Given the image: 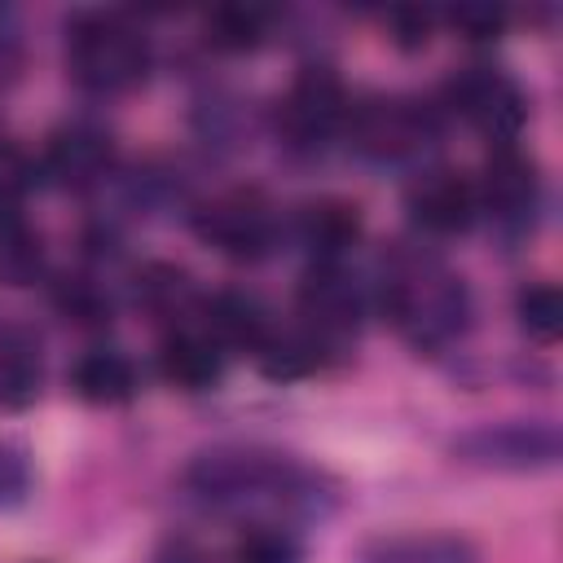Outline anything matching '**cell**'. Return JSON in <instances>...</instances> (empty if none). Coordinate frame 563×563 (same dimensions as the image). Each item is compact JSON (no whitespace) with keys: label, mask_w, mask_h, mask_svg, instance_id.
I'll return each instance as SVG.
<instances>
[{"label":"cell","mask_w":563,"mask_h":563,"mask_svg":"<svg viewBox=\"0 0 563 563\" xmlns=\"http://www.w3.org/2000/svg\"><path fill=\"white\" fill-rule=\"evenodd\" d=\"M66 66L92 92H128L150 70V44L119 13H79L66 26Z\"/></svg>","instance_id":"obj_3"},{"label":"cell","mask_w":563,"mask_h":563,"mask_svg":"<svg viewBox=\"0 0 563 563\" xmlns=\"http://www.w3.org/2000/svg\"><path fill=\"white\" fill-rule=\"evenodd\" d=\"M515 312H519V325L528 330V339H537V343H554L563 334V295L550 282L523 286L515 299Z\"/></svg>","instance_id":"obj_23"},{"label":"cell","mask_w":563,"mask_h":563,"mask_svg":"<svg viewBox=\"0 0 563 563\" xmlns=\"http://www.w3.org/2000/svg\"><path fill=\"white\" fill-rule=\"evenodd\" d=\"M444 101H449V110H457L471 128H479L493 141H510L528 119V101H523L519 84L497 66L457 70L444 84Z\"/></svg>","instance_id":"obj_7"},{"label":"cell","mask_w":563,"mask_h":563,"mask_svg":"<svg viewBox=\"0 0 563 563\" xmlns=\"http://www.w3.org/2000/svg\"><path fill=\"white\" fill-rule=\"evenodd\" d=\"M365 308H369L365 286L343 264H308V273L299 282V312L312 334H321V339L352 334L361 325Z\"/></svg>","instance_id":"obj_10"},{"label":"cell","mask_w":563,"mask_h":563,"mask_svg":"<svg viewBox=\"0 0 563 563\" xmlns=\"http://www.w3.org/2000/svg\"><path fill=\"white\" fill-rule=\"evenodd\" d=\"M260 369L268 374V378H282V383H290V378H308V374H317L321 365H325V347H321V334H312V330H303V334H277V330H268V339L260 343Z\"/></svg>","instance_id":"obj_18"},{"label":"cell","mask_w":563,"mask_h":563,"mask_svg":"<svg viewBox=\"0 0 563 563\" xmlns=\"http://www.w3.org/2000/svg\"><path fill=\"white\" fill-rule=\"evenodd\" d=\"M158 374L180 387V391H207L220 383L224 374V352L216 347L211 334L198 330H176L163 347H158Z\"/></svg>","instance_id":"obj_14"},{"label":"cell","mask_w":563,"mask_h":563,"mask_svg":"<svg viewBox=\"0 0 563 563\" xmlns=\"http://www.w3.org/2000/svg\"><path fill=\"white\" fill-rule=\"evenodd\" d=\"M475 211H479L475 207V185L462 172L431 167L409 185V216L427 233H440V238L462 233V229H471Z\"/></svg>","instance_id":"obj_12"},{"label":"cell","mask_w":563,"mask_h":563,"mask_svg":"<svg viewBox=\"0 0 563 563\" xmlns=\"http://www.w3.org/2000/svg\"><path fill=\"white\" fill-rule=\"evenodd\" d=\"M427 31H431V13L427 9H391V40L400 48L427 44Z\"/></svg>","instance_id":"obj_29"},{"label":"cell","mask_w":563,"mask_h":563,"mask_svg":"<svg viewBox=\"0 0 563 563\" xmlns=\"http://www.w3.org/2000/svg\"><path fill=\"white\" fill-rule=\"evenodd\" d=\"M189 295H194L189 277L180 268H172V264H145L136 273V303H145L154 317L185 312L189 308Z\"/></svg>","instance_id":"obj_22"},{"label":"cell","mask_w":563,"mask_h":563,"mask_svg":"<svg viewBox=\"0 0 563 563\" xmlns=\"http://www.w3.org/2000/svg\"><path fill=\"white\" fill-rule=\"evenodd\" d=\"M194 233L229 260H264L277 242V220L260 194L233 189L194 211Z\"/></svg>","instance_id":"obj_5"},{"label":"cell","mask_w":563,"mask_h":563,"mask_svg":"<svg viewBox=\"0 0 563 563\" xmlns=\"http://www.w3.org/2000/svg\"><path fill=\"white\" fill-rule=\"evenodd\" d=\"M207 334L216 339V347L260 352V343L268 339V312L246 290H220L207 299Z\"/></svg>","instance_id":"obj_15"},{"label":"cell","mask_w":563,"mask_h":563,"mask_svg":"<svg viewBox=\"0 0 563 563\" xmlns=\"http://www.w3.org/2000/svg\"><path fill=\"white\" fill-rule=\"evenodd\" d=\"M361 563H479V550L453 532H409L369 541Z\"/></svg>","instance_id":"obj_16"},{"label":"cell","mask_w":563,"mask_h":563,"mask_svg":"<svg viewBox=\"0 0 563 563\" xmlns=\"http://www.w3.org/2000/svg\"><path fill=\"white\" fill-rule=\"evenodd\" d=\"M233 563H299V545L277 523H260L238 541Z\"/></svg>","instance_id":"obj_24"},{"label":"cell","mask_w":563,"mask_h":563,"mask_svg":"<svg viewBox=\"0 0 563 563\" xmlns=\"http://www.w3.org/2000/svg\"><path fill=\"white\" fill-rule=\"evenodd\" d=\"M361 238V216L343 198H317L295 211V242L312 255V264H339Z\"/></svg>","instance_id":"obj_13"},{"label":"cell","mask_w":563,"mask_h":563,"mask_svg":"<svg viewBox=\"0 0 563 563\" xmlns=\"http://www.w3.org/2000/svg\"><path fill=\"white\" fill-rule=\"evenodd\" d=\"M347 119V92L334 70L303 66L277 106V128L290 145H321Z\"/></svg>","instance_id":"obj_8"},{"label":"cell","mask_w":563,"mask_h":563,"mask_svg":"<svg viewBox=\"0 0 563 563\" xmlns=\"http://www.w3.org/2000/svg\"><path fill=\"white\" fill-rule=\"evenodd\" d=\"M57 308H62L75 325H106V321H110V299L101 295V286H92V282H84V277L66 282V286L57 290Z\"/></svg>","instance_id":"obj_25"},{"label":"cell","mask_w":563,"mask_h":563,"mask_svg":"<svg viewBox=\"0 0 563 563\" xmlns=\"http://www.w3.org/2000/svg\"><path fill=\"white\" fill-rule=\"evenodd\" d=\"M154 563H202V554H198V545H194L189 537H176V541H167V545L158 550Z\"/></svg>","instance_id":"obj_30"},{"label":"cell","mask_w":563,"mask_h":563,"mask_svg":"<svg viewBox=\"0 0 563 563\" xmlns=\"http://www.w3.org/2000/svg\"><path fill=\"white\" fill-rule=\"evenodd\" d=\"M110 167H114V141L92 123H70L53 132L44 150V176L57 180L62 189H92L110 176Z\"/></svg>","instance_id":"obj_11"},{"label":"cell","mask_w":563,"mask_h":563,"mask_svg":"<svg viewBox=\"0 0 563 563\" xmlns=\"http://www.w3.org/2000/svg\"><path fill=\"white\" fill-rule=\"evenodd\" d=\"M40 387V356L22 334L0 330V405H26Z\"/></svg>","instance_id":"obj_20"},{"label":"cell","mask_w":563,"mask_h":563,"mask_svg":"<svg viewBox=\"0 0 563 563\" xmlns=\"http://www.w3.org/2000/svg\"><path fill=\"white\" fill-rule=\"evenodd\" d=\"M453 453L484 471H541L559 462L563 444L554 422H484L457 435Z\"/></svg>","instance_id":"obj_6"},{"label":"cell","mask_w":563,"mask_h":563,"mask_svg":"<svg viewBox=\"0 0 563 563\" xmlns=\"http://www.w3.org/2000/svg\"><path fill=\"white\" fill-rule=\"evenodd\" d=\"M378 308L391 317V325L422 352H440L471 325V295L457 273H449L435 260H400L383 286Z\"/></svg>","instance_id":"obj_2"},{"label":"cell","mask_w":563,"mask_h":563,"mask_svg":"<svg viewBox=\"0 0 563 563\" xmlns=\"http://www.w3.org/2000/svg\"><path fill=\"white\" fill-rule=\"evenodd\" d=\"M343 123L352 132V145L369 158H383V163H400V158L422 154L440 132L435 110L422 101H409V97H369L356 110L347 106Z\"/></svg>","instance_id":"obj_4"},{"label":"cell","mask_w":563,"mask_h":563,"mask_svg":"<svg viewBox=\"0 0 563 563\" xmlns=\"http://www.w3.org/2000/svg\"><path fill=\"white\" fill-rule=\"evenodd\" d=\"M273 13L260 4H220L207 13V44L220 53H251L264 44Z\"/></svg>","instance_id":"obj_19"},{"label":"cell","mask_w":563,"mask_h":563,"mask_svg":"<svg viewBox=\"0 0 563 563\" xmlns=\"http://www.w3.org/2000/svg\"><path fill=\"white\" fill-rule=\"evenodd\" d=\"M31 180H35V163L18 145L0 141V211H13V202L31 189Z\"/></svg>","instance_id":"obj_26"},{"label":"cell","mask_w":563,"mask_h":563,"mask_svg":"<svg viewBox=\"0 0 563 563\" xmlns=\"http://www.w3.org/2000/svg\"><path fill=\"white\" fill-rule=\"evenodd\" d=\"M185 488L224 515H295L317 510V475L282 453L216 449L185 471Z\"/></svg>","instance_id":"obj_1"},{"label":"cell","mask_w":563,"mask_h":563,"mask_svg":"<svg viewBox=\"0 0 563 563\" xmlns=\"http://www.w3.org/2000/svg\"><path fill=\"white\" fill-rule=\"evenodd\" d=\"M449 22H453L466 40H493V35H501L506 13H501L497 4H457V9H449Z\"/></svg>","instance_id":"obj_28"},{"label":"cell","mask_w":563,"mask_h":563,"mask_svg":"<svg viewBox=\"0 0 563 563\" xmlns=\"http://www.w3.org/2000/svg\"><path fill=\"white\" fill-rule=\"evenodd\" d=\"M537 202H541V176H537V163L523 158L519 150L501 145L488 163H484V176L475 185V207L493 216V224L519 233L532 224L537 216Z\"/></svg>","instance_id":"obj_9"},{"label":"cell","mask_w":563,"mask_h":563,"mask_svg":"<svg viewBox=\"0 0 563 563\" xmlns=\"http://www.w3.org/2000/svg\"><path fill=\"white\" fill-rule=\"evenodd\" d=\"M35 273H40V238L13 211H0V282L26 286Z\"/></svg>","instance_id":"obj_21"},{"label":"cell","mask_w":563,"mask_h":563,"mask_svg":"<svg viewBox=\"0 0 563 563\" xmlns=\"http://www.w3.org/2000/svg\"><path fill=\"white\" fill-rule=\"evenodd\" d=\"M31 493V462L18 444H0V506H18Z\"/></svg>","instance_id":"obj_27"},{"label":"cell","mask_w":563,"mask_h":563,"mask_svg":"<svg viewBox=\"0 0 563 563\" xmlns=\"http://www.w3.org/2000/svg\"><path fill=\"white\" fill-rule=\"evenodd\" d=\"M70 387L92 405H123L136 391V365L123 352H88L75 361Z\"/></svg>","instance_id":"obj_17"}]
</instances>
